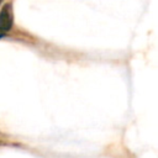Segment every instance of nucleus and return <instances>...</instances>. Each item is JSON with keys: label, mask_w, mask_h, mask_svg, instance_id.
Segmentation results:
<instances>
[{"label": "nucleus", "mask_w": 158, "mask_h": 158, "mask_svg": "<svg viewBox=\"0 0 158 158\" xmlns=\"http://www.w3.org/2000/svg\"><path fill=\"white\" fill-rule=\"evenodd\" d=\"M12 27V14L11 5L6 4L0 11V33L10 31Z\"/></svg>", "instance_id": "nucleus-1"}, {"label": "nucleus", "mask_w": 158, "mask_h": 158, "mask_svg": "<svg viewBox=\"0 0 158 158\" xmlns=\"http://www.w3.org/2000/svg\"><path fill=\"white\" fill-rule=\"evenodd\" d=\"M0 1H1V0H0Z\"/></svg>", "instance_id": "nucleus-2"}]
</instances>
